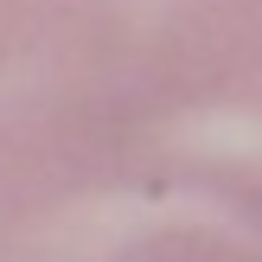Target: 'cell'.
I'll list each match as a JSON object with an SVG mask.
<instances>
[{
    "label": "cell",
    "mask_w": 262,
    "mask_h": 262,
    "mask_svg": "<svg viewBox=\"0 0 262 262\" xmlns=\"http://www.w3.org/2000/svg\"><path fill=\"white\" fill-rule=\"evenodd\" d=\"M109 262H262V256L211 224H154L135 243H122Z\"/></svg>",
    "instance_id": "obj_3"
},
{
    "label": "cell",
    "mask_w": 262,
    "mask_h": 262,
    "mask_svg": "<svg viewBox=\"0 0 262 262\" xmlns=\"http://www.w3.org/2000/svg\"><path fill=\"white\" fill-rule=\"evenodd\" d=\"M154 224L262 256V0H77L58 90L0 154V262H109Z\"/></svg>",
    "instance_id": "obj_1"
},
{
    "label": "cell",
    "mask_w": 262,
    "mask_h": 262,
    "mask_svg": "<svg viewBox=\"0 0 262 262\" xmlns=\"http://www.w3.org/2000/svg\"><path fill=\"white\" fill-rule=\"evenodd\" d=\"M77 0H0V154L51 102L71 58Z\"/></svg>",
    "instance_id": "obj_2"
}]
</instances>
